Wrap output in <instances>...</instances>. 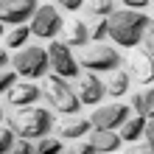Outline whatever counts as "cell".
Listing matches in <instances>:
<instances>
[{
	"mask_svg": "<svg viewBox=\"0 0 154 154\" xmlns=\"http://www.w3.org/2000/svg\"><path fill=\"white\" fill-rule=\"evenodd\" d=\"M146 121H149V118H143V115H132L129 121L121 126V132H118L121 140L123 143H137L143 137V132H146Z\"/></svg>",
	"mask_w": 154,
	"mask_h": 154,
	"instance_id": "9a60e30c",
	"label": "cell"
},
{
	"mask_svg": "<svg viewBox=\"0 0 154 154\" xmlns=\"http://www.w3.org/2000/svg\"><path fill=\"white\" fill-rule=\"evenodd\" d=\"M34 151H37V143L17 137V143H14V154H34Z\"/></svg>",
	"mask_w": 154,
	"mask_h": 154,
	"instance_id": "d4e9b609",
	"label": "cell"
},
{
	"mask_svg": "<svg viewBox=\"0 0 154 154\" xmlns=\"http://www.w3.org/2000/svg\"><path fill=\"white\" fill-rule=\"evenodd\" d=\"M121 134L118 132H109V129H93L90 132V146H95L98 151H104V154H115V151H121Z\"/></svg>",
	"mask_w": 154,
	"mask_h": 154,
	"instance_id": "4fadbf2b",
	"label": "cell"
},
{
	"mask_svg": "<svg viewBox=\"0 0 154 154\" xmlns=\"http://www.w3.org/2000/svg\"><path fill=\"white\" fill-rule=\"evenodd\" d=\"M129 84H132V76L121 70V73H115V76L109 79V84H106V95L121 98V95H126V93H129Z\"/></svg>",
	"mask_w": 154,
	"mask_h": 154,
	"instance_id": "ac0fdd59",
	"label": "cell"
},
{
	"mask_svg": "<svg viewBox=\"0 0 154 154\" xmlns=\"http://www.w3.org/2000/svg\"><path fill=\"white\" fill-rule=\"evenodd\" d=\"M14 73L23 81H37L45 79L51 70V59H48V48H39V45H25L23 51H17L11 56Z\"/></svg>",
	"mask_w": 154,
	"mask_h": 154,
	"instance_id": "277c9868",
	"label": "cell"
},
{
	"mask_svg": "<svg viewBox=\"0 0 154 154\" xmlns=\"http://www.w3.org/2000/svg\"><path fill=\"white\" fill-rule=\"evenodd\" d=\"M0 3H3V0H0Z\"/></svg>",
	"mask_w": 154,
	"mask_h": 154,
	"instance_id": "74e56055",
	"label": "cell"
},
{
	"mask_svg": "<svg viewBox=\"0 0 154 154\" xmlns=\"http://www.w3.org/2000/svg\"><path fill=\"white\" fill-rule=\"evenodd\" d=\"M79 65L98 76V73H112V70H118V65H123V59H121V51H118L115 45L98 42V45H87V48L81 51Z\"/></svg>",
	"mask_w": 154,
	"mask_h": 154,
	"instance_id": "5b68a950",
	"label": "cell"
},
{
	"mask_svg": "<svg viewBox=\"0 0 154 154\" xmlns=\"http://www.w3.org/2000/svg\"><path fill=\"white\" fill-rule=\"evenodd\" d=\"M6 123H8V115H6V109H3V106H0V132H6V129H3Z\"/></svg>",
	"mask_w": 154,
	"mask_h": 154,
	"instance_id": "836d02e7",
	"label": "cell"
},
{
	"mask_svg": "<svg viewBox=\"0 0 154 154\" xmlns=\"http://www.w3.org/2000/svg\"><path fill=\"white\" fill-rule=\"evenodd\" d=\"M6 65H11V59H8V51L3 48L0 51V70H6Z\"/></svg>",
	"mask_w": 154,
	"mask_h": 154,
	"instance_id": "1f68e13d",
	"label": "cell"
},
{
	"mask_svg": "<svg viewBox=\"0 0 154 154\" xmlns=\"http://www.w3.org/2000/svg\"><path fill=\"white\" fill-rule=\"evenodd\" d=\"M137 151H140V154H154V143H143Z\"/></svg>",
	"mask_w": 154,
	"mask_h": 154,
	"instance_id": "d6a6232c",
	"label": "cell"
},
{
	"mask_svg": "<svg viewBox=\"0 0 154 154\" xmlns=\"http://www.w3.org/2000/svg\"><path fill=\"white\" fill-rule=\"evenodd\" d=\"M34 154H65V146H62L59 137H42L37 143V151Z\"/></svg>",
	"mask_w": 154,
	"mask_h": 154,
	"instance_id": "44dd1931",
	"label": "cell"
},
{
	"mask_svg": "<svg viewBox=\"0 0 154 154\" xmlns=\"http://www.w3.org/2000/svg\"><path fill=\"white\" fill-rule=\"evenodd\" d=\"M39 98H42V87L37 81H17L14 90L6 95V104L14 109H25V106H37Z\"/></svg>",
	"mask_w": 154,
	"mask_h": 154,
	"instance_id": "30bf717a",
	"label": "cell"
},
{
	"mask_svg": "<svg viewBox=\"0 0 154 154\" xmlns=\"http://www.w3.org/2000/svg\"><path fill=\"white\" fill-rule=\"evenodd\" d=\"M8 129H11L17 137L23 140H42L51 137L53 132V112L45 109V106H25V109H17L14 115H8Z\"/></svg>",
	"mask_w": 154,
	"mask_h": 154,
	"instance_id": "7a4b0ae2",
	"label": "cell"
},
{
	"mask_svg": "<svg viewBox=\"0 0 154 154\" xmlns=\"http://www.w3.org/2000/svg\"><path fill=\"white\" fill-rule=\"evenodd\" d=\"M143 140L146 143H154V118L146 121V132H143Z\"/></svg>",
	"mask_w": 154,
	"mask_h": 154,
	"instance_id": "4dcf8cb0",
	"label": "cell"
},
{
	"mask_svg": "<svg viewBox=\"0 0 154 154\" xmlns=\"http://www.w3.org/2000/svg\"><path fill=\"white\" fill-rule=\"evenodd\" d=\"M70 48H87V42H90V25L84 20H73L70 23V28H67V39H65Z\"/></svg>",
	"mask_w": 154,
	"mask_h": 154,
	"instance_id": "2e32d148",
	"label": "cell"
},
{
	"mask_svg": "<svg viewBox=\"0 0 154 154\" xmlns=\"http://www.w3.org/2000/svg\"><path fill=\"white\" fill-rule=\"evenodd\" d=\"M76 93H79V98H81V104H87V106H101L104 95H106V84H104L95 73H87V76L79 79Z\"/></svg>",
	"mask_w": 154,
	"mask_h": 154,
	"instance_id": "8fae6325",
	"label": "cell"
},
{
	"mask_svg": "<svg viewBox=\"0 0 154 154\" xmlns=\"http://www.w3.org/2000/svg\"><path fill=\"white\" fill-rule=\"evenodd\" d=\"M129 76L137 81V84H154V59H149L146 53H134L129 59Z\"/></svg>",
	"mask_w": 154,
	"mask_h": 154,
	"instance_id": "7c38bea8",
	"label": "cell"
},
{
	"mask_svg": "<svg viewBox=\"0 0 154 154\" xmlns=\"http://www.w3.org/2000/svg\"><path fill=\"white\" fill-rule=\"evenodd\" d=\"M70 154H104V151H98L95 146H90V143H76V146L70 149Z\"/></svg>",
	"mask_w": 154,
	"mask_h": 154,
	"instance_id": "f546056e",
	"label": "cell"
},
{
	"mask_svg": "<svg viewBox=\"0 0 154 154\" xmlns=\"http://www.w3.org/2000/svg\"><path fill=\"white\" fill-rule=\"evenodd\" d=\"M11 154H14V151H11Z\"/></svg>",
	"mask_w": 154,
	"mask_h": 154,
	"instance_id": "ab89813d",
	"label": "cell"
},
{
	"mask_svg": "<svg viewBox=\"0 0 154 154\" xmlns=\"http://www.w3.org/2000/svg\"><path fill=\"white\" fill-rule=\"evenodd\" d=\"M14 143H17V134L11 129L0 132V154H11L14 151Z\"/></svg>",
	"mask_w": 154,
	"mask_h": 154,
	"instance_id": "603a6c76",
	"label": "cell"
},
{
	"mask_svg": "<svg viewBox=\"0 0 154 154\" xmlns=\"http://www.w3.org/2000/svg\"><path fill=\"white\" fill-rule=\"evenodd\" d=\"M56 132H59V137H65V140H79V137H84V134L93 132V123H90L87 118H67V121H62L56 126Z\"/></svg>",
	"mask_w": 154,
	"mask_h": 154,
	"instance_id": "5bb4252c",
	"label": "cell"
},
{
	"mask_svg": "<svg viewBox=\"0 0 154 154\" xmlns=\"http://www.w3.org/2000/svg\"><path fill=\"white\" fill-rule=\"evenodd\" d=\"M140 45H143V53H146L149 59H154V25L143 34V39H140Z\"/></svg>",
	"mask_w": 154,
	"mask_h": 154,
	"instance_id": "cb8c5ba5",
	"label": "cell"
},
{
	"mask_svg": "<svg viewBox=\"0 0 154 154\" xmlns=\"http://www.w3.org/2000/svg\"><path fill=\"white\" fill-rule=\"evenodd\" d=\"M118 154H140L137 149H126V151H118Z\"/></svg>",
	"mask_w": 154,
	"mask_h": 154,
	"instance_id": "e575fe53",
	"label": "cell"
},
{
	"mask_svg": "<svg viewBox=\"0 0 154 154\" xmlns=\"http://www.w3.org/2000/svg\"><path fill=\"white\" fill-rule=\"evenodd\" d=\"M37 8H39V0H3L0 3V20H3V25L17 28V25L31 23Z\"/></svg>",
	"mask_w": 154,
	"mask_h": 154,
	"instance_id": "9c48e42d",
	"label": "cell"
},
{
	"mask_svg": "<svg viewBox=\"0 0 154 154\" xmlns=\"http://www.w3.org/2000/svg\"><path fill=\"white\" fill-rule=\"evenodd\" d=\"M28 39H31V28L28 25H17V28H11L3 37V48L6 51H23L28 45Z\"/></svg>",
	"mask_w": 154,
	"mask_h": 154,
	"instance_id": "e0dca14e",
	"label": "cell"
},
{
	"mask_svg": "<svg viewBox=\"0 0 154 154\" xmlns=\"http://www.w3.org/2000/svg\"><path fill=\"white\" fill-rule=\"evenodd\" d=\"M132 112L146 118V101H143V93H134V98H132Z\"/></svg>",
	"mask_w": 154,
	"mask_h": 154,
	"instance_id": "484cf974",
	"label": "cell"
},
{
	"mask_svg": "<svg viewBox=\"0 0 154 154\" xmlns=\"http://www.w3.org/2000/svg\"><path fill=\"white\" fill-rule=\"evenodd\" d=\"M0 73H3V70H0Z\"/></svg>",
	"mask_w": 154,
	"mask_h": 154,
	"instance_id": "f35d334b",
	"label": "cell"
},
{
	"mask_svg": "<svg viewBox=\"0 0 154 154\" xmlns=\"http://www.w3.org/2000/svg\"><path fill=\"white\" fill-rule=\"evenodd\" d=\"M42 95L48 98V104H51V109H56L62 115H79L81 109V98L76 93V87L70 84L67 79H59V76H53L48 73L45 76V87H42Z\"/></svg>",
	"mask_w": 154,
	"mask_h": 154,
	"instance_id": "3957f363",
	"label": "cell"
},
{
	"mask_svg": "<svg viewBox=\"0 0 154 154\" xmlns=\"http://www.w3.org/2000/svg\"><path fill=\"white\" fill-rule=\"evenodd\" d=\"M28 28H31V37H37V39H56V37H59V31L65 28L62 11H59L56 6L42 3V6L37 8V14L31 17Z\"/></svg>",
	"mask_w": 154,
	"mask_h": 154,
	"instance_id": "52a82bcc",
	"label": "cell"
},
{
	"mask_svg": "<svg viewBox=\"0 0 154 154\" xmlns=\"http://www.w3.org/2000/svg\"><path fill=\"white\" fill-rule=\"evenodd\" d=\"M87 8L93 14V20L95 17H112L115 14V0H90Z\"/></svg>",
	"mask_w": 154,
	"mask_h": 154,
	"instance_id": "ffe728a7",
	"label": "cell"
},
{
	"mask_svg": "<svg viewBox=\"0 0 154 154\" xmlns=\"http://www.w3.org/2000/svg\"><path fill=\"white\" fill-rule=\"evenodd\" d=\"M84 3H87V0H56V6L65 8V11H79Z\"/></svg>",
	"mask_w": 154,
	"mask_h": 154,
	"instance_id": "f1b7e54d",
	"label": "cell"
},
{
	"mask_svg": "<svg viewBox=\"0 0 154 154\" xmlns=\"http://www.w3.org/2000/svg\"><path fill=\"white\" fill-rule=\"evenodd\" d=\"M14 84H17V73L14 70H3L0 73V101H6V95L14 90Z\"/></svg>",
	"mask_w": 154,
	"mask_h": 154,
	"instance_id": "7402d4cb",
	"label": "cell"
},
{
	"mask_svg": "<svg viewBox=\"0 0 154 154\" xmlns=\"http://www.w3.org/2000/svg\"><path fill=\"white\" fill-rule=\"evenodd\" d=\"M109 39V20L106 17H98V20H93V25H90V42H104Z\"/></svg>",
	"mask_w": 154,
	"mask_h": 154,
	"instance_id": "d6986e66",
	"label": "cell"
},
{
	"mask_svg": "<svg viewBox=\"0 0 154 154\" xmlns=\"http://www.w3.org/2000/svg\"><path fill=\"white\" fill-rule=\"evenodd\" d=\"M132 118V106L126 104H106V106H98V109H93V115H90V123H93V129H121V126Z\"/></svg>",
	"mask_w": 154,
	"mask_h": 154,
	"instance_id": "ba28073f",
	"label": "cell"
},
{
	"mask_svg": "<svg viewBox=\"0 0 154 154\" xmlns=\"http://www.w3.org/2000/svg\"><path fill=\"white\" fill-rule=\"evenodd\" d=\"M143 101H146V118H154V84L143 93Z\"/></svg>",
	"mask_w": 154,
	"mask_h": 154,
	"instance_id": "4316f807",
	"label": "cell"
},
{
	"mask_svg": "<svg viewBox=\"0 0 154 154\" xmlns=\"http://www.w3.org/2000/svg\"><path fill=\"white\" fill-rule=\"evenodd\" d=\"M121 3H123V8H132V11H146L151 0H121Z\"/></svg>",
	"mask_w": 154,
	"mask_h": 154,
	"instance_id": "83f0119b",
	"label": "cell"
},
{
	"mask_svg": "<svg viewBox=\"0 0 154 154\" xmlns=\"http://www.w3.org/2000/svg\"><path fill=\"white\" fill-rule=\"evenodd\" d=\"M0 34H3V20H0Z\"/></svg>",
	"mask_w": 154,
	"mask_h": 154,
	"instance_id": "8d00e7d4",
	"label": "cell"
},
{
	"mask_svg": "<svg viewBox=\"0 0 154 154\" xmlns=\"http://www.w3.org/2000/svg\"><path fill=\"white\" fill-rule=\"evenodd\" d=\"M109 20V39L118 48H137L143 34L151 28V17L146 11H132V8H121Z\"/></svg>",
	"mask_w": 154,
	"mask_h": 154,
	"instance_id": "6da1fadb",
	"label": "cell"
},
{
	"mask_svg": "<svg viewBox=\"0 0 154 154\" xmlns=\"http://www.w3.org/2000/svg\"><path fill=\"white\" fill-rule=\"evenodd\" d=\"M48 59H51L53 76L67 79V81L81 79V65H79L76 53H73V48H70L67 42H56V39H53V42L48 45Z\"/></svg>",
	"mask_w": 154,
	"mask_h": 154,
	"instance_id": "8992f818",
	"label": "cell"
},
{
	"mask_svg": "<svg viewBox=\"0 0 154 154\" xmlns=\"http://www.w3.org/2000/svg\"><path fill=\"white\" fill-rule=\"evenodd\" d=\"M0 51H3V34H0Z\"/></svg>",
	"mask_w": 154,
	"mask_h": 154,
	"instance_id": "d590c367",
	"label": "cell"
}]
</instances>
